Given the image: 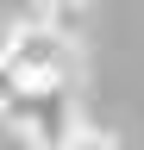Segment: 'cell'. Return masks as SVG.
I'll list each match as a JSON object with an SVG mask.
<instances>
[{"label":"cell","instance_id":"obj_2","mask_svg":"<svg viewBox=\"0 0 144 150\" xmlns=\"http://www.w3.org/2000/svg\"><path fill=\"white\" fill-rule=\"evenodd\" d=\"M13 119H19L31 150H69V138L88 125L69 94H19V100H13Z\"/></svg>","mask_w":144,"mask_h":150},{"label":"cell","instance_id":"obj_3","mask_svg":"<svg viewBox=\"0 0 144 150\" xmlns=\"http://www.w3.org/2000/svg\"><path fill=\"white\" fill-rule=\"evenodd\" d=\"M13 100H19V88H13V75L0 69V112H13Z\"/></svg>","mask_w":144,"mask_h":150},{"label":"cell","instance_id":"obj_1","mask_svg":"<svg viewBox=\"0 0 144 150\" xmlns=\"http://www.w3.org/2000/svg\"><path fill=\"white\" fill-rule=\"evenodd\" d=\"M0 69L13 75L19 94H69L75 44H69V31L50 25V19H25V25H13L6 50H0Z\"/></svg>","mask_w":144,"mask_h":150}]
</instances>
